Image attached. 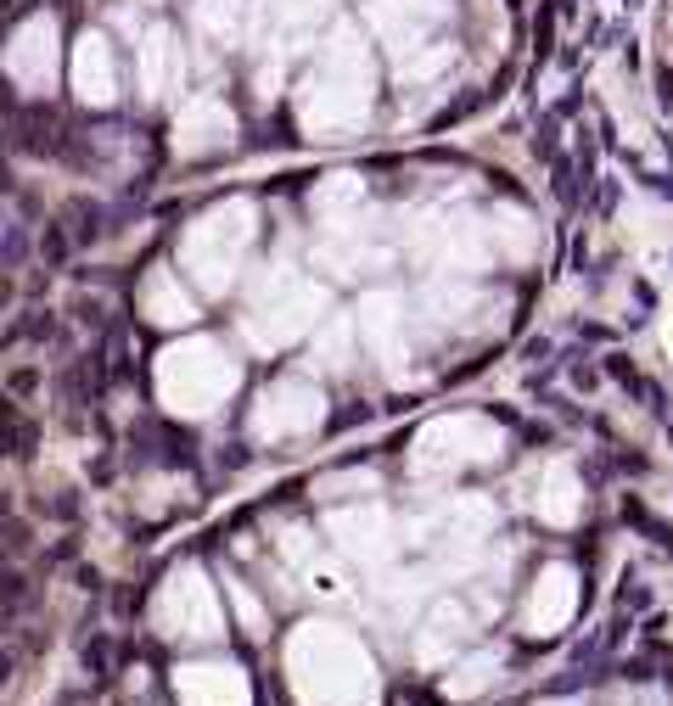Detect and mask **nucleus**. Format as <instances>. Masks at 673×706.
Segmentation results:
<instances>
[{"label": "nucleus", "mask_w": 673, "mask_h": 706, "mask_svg": "<svg viewBox=\"0 0 673 706\" xmlns=\"http://www.w3.org/2000/svg\"><path fill=\"white\" fill-rule=\"evenodd\" d=\"M73 129H62L57 107H45V101H29V107H17L12 113V146L29 157H62Z\"/></svg>", "instance_id": "f257e3e1"}, {"label": "nucleus", "mask_w": 673, "mask_h": 706, "mask_svg": "<svg viewBox=\"0 0 673 706\" xmlns=\"http://www.w3.org/2000/svg\"><path fill=\"white\" fill-rule=\"evenodd\" d=\"M29 550H34V527L23 522V516H6V522H0V555H6V561H23Z\"/></svg>", "instance_id": "423d86ee"}, {"label": "nucleus", "mask_w": 673, "mask_h": 706, "mask_svg": "<svg viewBox=\"0 0 673 706\" xmlns=\"http://www.w3.org/2000/svg\"><path fill=\"white\" fill-rule=\"evenodd\" d=\"M0 230H6V219H0Z\"/></svg>", "instance_id": "412c9836"}, {"label": "nucleus", "mask_w": 673, "mask_h": 706, "mask_svg": "<svg viewBox=\"0 0 673 706\" xmlns=\"http://www.w3.org/2000/svg\"><path fill=\"white\" fill-rule=\"evenodd\" d=\"M79 667H85V678H96V684H107V678L118 673V645L101 628H90L85 645H79Z\"/></svg>", "instance_id": "7ed1b4c3"}, {"label": "nucleus", "mask_w": 673, "mask_h": 706, "mask_svg": "<svg viewBox=\"0 0 673 706\" xmlns=\"http://www.w3.org/2000/svg\"><path fill=\"white\" fill-rule=\"evenodd\" d=\"M62 225H68V236H73V247H96L107 230L118 225L113 219V208H101V202H90V197H73L68 208H62Z\"/></svg>", "instance_id": "f03ea898"}, {"label": "nucleus", "mask_w": 673, "mask_h": 706, "mask_svg": "<svg viewBox=\"0 0 673 706\" xmlns=\"http://www.w3.org/2000/svg\"><path fill=\"white\" fill-rule=\"evenodd\" d=\"M6 393H12V398H34V393H40V370H34V365L6 370Z\"/></svg>", "instance_id": "9b49d317"}, {"label": "nucleus", "mask_w": 673, "mask_h": 706, "mask_svg": "<svg viewBox=\"0 0 673 706\" xmlns=\"http://www.w3.org/2000/svg\"><path fill=\"white\" fill-rule=\"evenodd\" d=\"M668 443H673V426H668Z\"/></svg>", "instance_id": "aec40b11"}, {"label": "nucleus", "mask_w": 673, "mask_h": 706, "mask_svg": "<svg viewBox=\"0 0 673 706\" xmlns=\"http://www.w3.org/2000/svg\"><path fill=\"white\" fill-rule=\"evenodd\" d=\"M595 382H601V376H595V365H573V387H584V393H589Z\"/></svg>", "instance_id": "dca6fc26"}, {"label": "nucleus", "mask_w": 673, "mask_h": 706, "mask_svg": "<svg viewBox=\"0 0 673 706\" xmlns=\"http://www.w3.org/2000/svg\"><path fill=\"white\" fill-rule=\"evenodd\" d=\"M34 443H40V426L12 415V421H0V454L6 460H34Z\"/></svg>", "instance_id": "20e7f679"}, {"label": "nucleus", "mask_w": 673, "mask_h": 706, "mask_svg": "<svg viewBox=\"0 0 673 706\" xmlns=\"http://www.w3.org/2000/svg\"><path fill=\"white\" fill-rule=\"evenodd\" d=\"M556 135H561V113H545V118H539V135H533V152H539V157H545V163H556Z\"/></svg>", "instance_id": "9d476101"}, {"label": "nucleus", "mask_w": 673, "mask_h": 706, "mask_svg": "<svg viewBox=\"0 0 673 706\" xmlns=\"http://www.w3.org/2000/svg\"><path fill=\"white\" fill-rule=\"evenodd\" d=\"M29 247H40V241H29V225H6L0 230V269H17L29 258Z\"/></svg>", "instance_id": "6e6552de"}, {"label": "nucleus", "mask_w": 673, "mask_h": 706, "mask_svg": "<svg viewBox=\"0 0 673 706\" xmlns=\"http://www.w3.org/2000/svg\"><path fill=\"white\" fill-rule=\"evenodd\" d=\"M657 85H662V101L673 107V73H668V68H657Z\"/></svg>", "instance_id": "a211bd4d"}, {"label": "nucleus", "mask_w": 673, "mask_h": 706, "mask_svg": "<svg viewBox=\"0 0 673 706\" xmlns=\"http://www.w3.org/2000/svg\"><path fill=\"white\" fill-rule=\"evenodd\" d=\"M23 337H29V342H51V337H57V314H51V309H29V320H17L6 342H23Z\"/></svg>", "instance_id": "1a4fd4ad"}, {"label": "nucleus", "mask_w": 673, "mask_h": 706, "mask_svg": "<svg viewBox=\"0 0 673 706\" xmlns=\"http://www.w3.org/2000/svg\"><path fill=\"white\" fill-rule=\"evenodd\" d=\"M79 589L101 594V572H96V566H79Z\"/></svg>", "instance_id": "f3484780"}, {"label": "nucleus", "mask_w": 673, "mask_h": 706, "mask_svg": "<svg viewBox=\"0 0 673 706\" xmlns=\"http://www.w3.org/2000/svg\"><path fill=\"white\" fill-rule=\"evenodd\" d=\"M68 253H73V236H68V225H45L40 230V264L45 269H68Z\"/></svg>", "instance_id": "39448f33"}, {"label": "nucleus", "mask_w": 673, "mask_h": 706, "mask_svg": "<svg viewBox=\"0 0 673 706\" xmlns=\"http://www.w3.org/2000/svg\"><path fill=\"white\" fill-rule=\"evenodd\" d=\"M0 303H6V281H0Z\"/></svg>", "instance_id": "6ab92c4d"}, {"label": "nucleus", "mask_w": 673, "mask_h": 706, "mask_svg": "<svg viewBox=\"0 0 673 706\" xmlns=\"http://www.w3.org/2000/svg\"><path fill=\"white\" fill-rule=\"evenodd\" d=\"M12 673H17V650H12V645H0V690L12 684Z\"/></svg>", "instance_id": "4468645a"}, {"label": "nucleus", "mask_w": 673, "mask_h": 706, "mask_svg": "<svg viewBox=\"0 0 673 706\" xmlns=\"http://www.w3.org/2000/svg\"><path fill=\"white\" fill-rule=\"evenodd\" d=\"M645 600H651V594H645L634 578H623V606H645Z\"/></svg>", "instance_id": "2eb2a0df"}, {"label": "nucleus", "mask_w": 673, "mask_h": 706, "mask_svg": "<svg viewBox=\"0 0 673 706\" xmlns=\"http://www.w3.org/2000/svg\"><path fill=\"white\" fill-rule=\"evenodd\" d=\"M40 510H45V516H57V522H79V494H68V488H62V494L40 499Z\"/></svg>", "instance_id": "f8f14e48"}, {"label": "nucleus", "mask_w": 673, "mask_h": 706, "mask_svg": "<svg viewBox=\"0 0 673 706\" xmlns=\"http://www.w3.org/2000/svg\"><path fill=\"white\" fill-rule=\"evenodd\" d=\"M359 421H371V404H348V410L331 415V432H343V426H359Z\"/></svg>", "instance_id": "ddd939ff"}, {"label": "nucleus", "mask_w": 673, "mask_h": 706, "mask_svg": "<svg viewBox=\"0 0 673 706\" xmlns=\"http://www.w3.org/2000/svg\"><path fill=\"white\" fill-rule=\"evenodd\" d=\"M623 516H629V522L640 527V533L651 538V544H662V550H673V527H668V522H657V516H651V510L640 505V499H623Z\"/></svg>", "instance_id": "0eeeda50"}]
</instances>
